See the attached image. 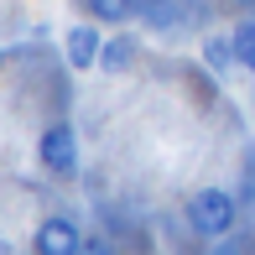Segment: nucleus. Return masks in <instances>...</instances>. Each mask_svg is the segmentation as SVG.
<instances>
[{"mask_svg": "<svg viewBox=\"0 0 255 255\" xmlns=\"http://www.w3.org/2000/svg\"><path fill=\"white\" fill-rule=\"evenodd\" d=\"M229 224H235V198L224 188H198L188 198V229L203 240H224Z\"/></svg>", "mask_w": 255, "mask_h": 255, "instance_id": "nucleus-1", "label": "nucleus"}, {"mask_svg": "<svg viewBox=\"0 0 255 255\" xmlns=\"http://www.w3.org/2000/svg\"><path fill=\"white\" fill-rule=\"evenodd\" d=\"M37 156H42V167H47L52 177H73L78 172V135H73V125L52 120L47 130L37 135Z\"/></svg>", "mask_w": 255, "mask_h": 255, "instance_id": "nucleus-2", "label": "nucleus"}, {"mask_svg": "<svg viewBox=\"0 0 255 255\" xmlns=\"http://www.w3.org/2000/svg\"><path fill=\"white\" fill-rule=\"evenodd\" d=\"M78 245H84V229L73 219H63V214H47L37 224V235H31V250L37 255H78Z\"/></svg>", "mask_w": 255, "mask_h": 255, "instance_id": "nucleus-3", "label": "nucleus"}, {"mask_svg": "<svg viewBox=\"0 0 255 255\" xmlns=\"http://www.w3.org/2000/svg\"><path fill=\"white\" fill-rule=\"evenodd\" d=\"M63 52H68V68H99V52H104V37H99V26H68V37H63Z\"/></svg>", "mask_w": 255, "mask_h": 255, "instance_id": "nucleus-4", "label": "nucleus"}, {"mask_svg": "<svg viewBox=\"0 0 255 255\" xmlns=\"http://www.w3.org/2000/svg\"><path fill=\"white\" fill-rule=\"evenodd\" d=\"M203 63L214 68V73H229V68L240 63V57H235V37H208L203 42Z\"/></svg>", "mask_w": 255, "mask_h": 255, "instance_id": "nucleus-5", "label": "nucleus"}, {"mask_svg": "<svg viewBox=\"0 0 255 255\" xmlns=\"http://www.w3.org/2000/svg\"><path fill=\"white\" fill-rule=\"evenodd\" d=\"M229 37H235V57H240V68H250V73H255V16H245L235 31H229Z\"/></svg>", "mask_w": 255, "mask_h": 255, "instance_id": "nucleus-6", "label": "nucleus"}, {"mask_svg": "<svg viewBox=\"0 0 255 255\" xmlns=\"http://www.w3.org/2000/svg\"><path fill=\"white\" fill-rule=\"evenodd\" d=\"M84 5H89L94 21H125V16H135V0H84Z\"/></svg>", "mask_w": 255, "mask_h": 255, "instance_id": "nucleus-7", "label": "nucleus"}, {"mask_svg": "<svg viewBox=\"0 0 255 255\" xmlns=\"http://www.w3.org/2000/svg\"><path fill=\"white\" fill-rule=\"evenodd\" d=\"M135 57V47H130V37H115V42H104V52H99V68H110V73H120L125 63Z\"/></svg>", "mask_w": 255, "mask_h": 255, "instance_id": "nucleus-8", "label": "nucleus"}, {"mask_svg": "<svg viewBox=\"0 0 255 255\" xmlns=\"http://www.w3.org/2000/svg\"><path fill=\"white\" fill-rule=\"evenodd\" d=\"M135 10H141L146 21H156V26L161 21H167V26L177 21V5H172V0H135Z\"/></svg>", "mask_w": 255, "mask_h": 255, "instance_id": "nucleus-9", "label": "nucleus"}, {"mask_svg": "<svg viewBox=\"0 0 255 255\" xmlns=\"http://www.w3.org/2000/svg\"><path fill=\"white\" fill-rule=\"evenodd\" d=\"M78 255H115V245L104 235H84V245H78Z\"/></svg>", "mask_w": 255, "mask_h": 255, "instance_id": "nucleus-10", "label": "nucleus"}, {"mask_svg": "<svg viewBox=\"0 0 255 255\" xmlns=\"http://www.w3.org/2000/svg\"><path fill=\"white\" fill-rule=\"evenodd\" d=\"M208 255H245V250H240V245H224V240H214V250H208Z\"/></svg>", "mask_w": 255, "mask_h": 255, "instance_id": "nucleus-11", "label": "nucleus"}, {"mask_svg": "<svg viewBox=\"0 0 255 255\" xmlns=\"http://www.w3.org/2000/svg\"><path fill=\"white\" fill-rule=\"evenodd\" d=\"M0 255H16V245H10V240H5V235H0Z\"/></svg>", "mask_w": 255, "mask_h": 255, "instance_id": "nucleus-12", "label": "nucleus"}, {"mask_svg": "<svg viewBox=\"0 0 255 255\" xmlns=\"http://www.w3.org/2000/svg\"><path fill=\"white\" fill-rule=\"evenodd\" d=\"M235 5H250V0H235Z\"/></svg>", "mask_w": 255, "mask_h": 255, "instance_id": "nucleus-13", "label": "nucleus"}]
</instances>
